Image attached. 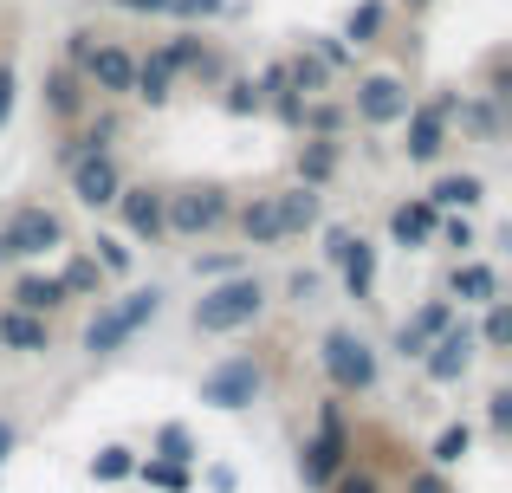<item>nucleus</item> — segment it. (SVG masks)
<instances>
[{"label":"nucleus","instance_id":"nucleus-1","mask_svg":"<svg viewBox=\"0 0 512 493\" xmlns=\"http://www.w3.org/2000/svg\"><path fill=\"white\" fill-rule=\"evenodd\" d=\"M260 312H266V286L253 273H234V279H221V286H208L195 299V331L227 338V331H247Z\"/></svg>","mask_w":512,"mask_h":493},{"label":"nucleus","instance_id":"nucleus-2","mask_svg":"<svg viewBox=\"0 0 512 493\" xmlns=\"http://www.w3.org/2000/svg\"><path fill=\"white\" fill-rule=\"evenodd\" d=\"M156 312H163V292H156V286H143V292H124V299H111V305H104V312L85 325V351H91V357H111V351H124V344L137 338V331L150 325Z\"/></svg>","mask_w":512,"mask_h":493},{"label":"nucleus","instance_id":"nucleus-3","mask_svg":"<svg viewBox=\"0 0 512 493\" xmlns=\"http://www.w3.org/2000/svg\"><path fill=\"white\" fill-rule=\"evenodd\" d=\"M260 390H266V364L260 357H227V364H214L208 377H201V403L208 409H247Z\"/></svg>","mask_w":512,"mask_h":493},{"label":"nucleus","instance_id":"nucleus-4","mask_svg":"<svg viewBox=\"0 0 512 493\" xmlns=\"http://www.w3.org/2000/svg\"><path fill=\"white\" fill-rule=\"evenodd\" d=\"M325 377L338 383L344 396L376 390V351L357 338V331H331V338H325Z\"/></svg>","mask_w":512,"mask_h":493},{"label":"nucleus","instance_id":"nucleus-5","mask_svg":"<svg viewBox=\"0 0 512 493\" xmlns=\"http://www.w3.org/2000/svg\"><path fill=\"white\" fill-rule=\"evenodd\" d=\"M59 241H65V228H59L52 208H20L0 228V260H39V253H52Z\"/></svg>","mask_w":512,"mask_h":493},{"label":"nucleus","instance_id":"nucleus-6","mask_svg":"<svg viewBox=\"0 0 512 493\" xmlns=\"http://www.w3.org/2000/svg\"><path fill=\"white\" fill-rule=\"evenodd\" d=\"M227 221V195L221 189H182V195H163V228L169 234H208Z\"/></svg>","mask_w":512,"mask_h":493},{"label":"nucleus","instance_id":"nucleus-7","mask_svg":"<svg viewBox=\"0 0 512 493\" xmlns=\"http://www.w3.org/2000/svg\"><path fill=\"white\" fill-rule=\"evenodd\" d=\"M299 468H305V481H312V487H331L344 474V416L331 403H325V416H318V435L305 442V461H299Z\"/></svg>","mask_w":512,"mask_h":493},{"label":"nucleus","instance_id":"nucleus-8","mask_svg":"<svg viewBox=\"0 0 512 493\" xmlns=\"http://www.w3.org/2000/svg\"><path fill=\"white\" fill-rule=\"evenodd\" d=\"M467 364H474V331H467V325H448V331H441V338L422 351L428 383H461Z\"/></svg>","mask_w":512,"mask_h":493},{"label":"nucleus","instance_id":"nucleus-9","mask_svg":"<svg viewBox=\"0 0 512 493\" xmlns=\"http://www.w3.org/2000/svg\"><path fill=\"white\" fill-rule=\"evenodd\" d=\"M72 195L85 208H111L117 195H124V176H117V163L104 150H91V156H78V163H72Z\"/></svg>","mask_w":512,"mask_h":493},{"label":"nucleus","instance_id":"nucleus-10","mask_svg":"<svg viewBox=\"0 0 512 493\" xmlns=\"http://www.w3.org/2000/svg\"><path fill=\"white\" fill-rule=\"evenodd\" d=\"M357 117L363 124H396V117H409V91L396 85V78H363L357 85Z\"/></svg>","mask_w":512,"mask_h":493},{"label":"nucleus","instance_id":"nucleus-11","mask_svg":"<svg viewBox=\"0 0 512 493\" xmlns=\"http://www.w3.org/2000/svg\"><path fill=\"white\" fill-rule=\"evenodd\" d=\"M448 325H454V299H428L422 312H415L409 325L396 331V351H402V357H422V351H428V344H435Z\"/></svg>","mask_w":512,"mask_h":493},{"label":"nucleus","instance_id":"nucleus-12","mask_svg":"<svg viewBox=\"0 0 512 493\" xmlns=\"http://www.w3.org/2000/svg\"><path fill=\"white\" fill-rule=\"evenodd\" d=\"M117 208H124V221H130V234H137V241H163V195L156 189H124L117 195Z\"/></svg>","mask_w":512,"mask_h":493},{"label":"nucleus","instance_id":"nucleus-13","mask_svg":"<svg viewBox=\"0 0 512 493\" xmlns=\"http://www.w3.org/2000/svg\"><path fill=\"white\" fill-rule=\"evenodd\" d=\"M85 65H91V85H98V91H130V85H137V59H130L124 46L85 52Z\"/></svg>","mask_w":512,"mask_h":493},{"label":"nucleus","instance_id":"nucleus-14","mask_svg":"<svg viewBox=\"0 0 512 493\" xmlns=\"http://www.w3.org/2000/svg\"><path fill=\"white\" fill-rule=\"evenodd\" d=\"M46 318H33V312H0V351H46Z\"/></svg>","mask_w":512,"mask_h":493},{"label":"nucleus","instance_id":"nucleus-15","mask_svg":"<svg viewBox=\"0 0 512 493\" xmlns=\"http://www.w3.org/2000/svg\"><path fill=\"white\" fill-rule=\"evenodd\" d=\"M454 299L461 305H493L500 299V273H493V266H480V260H467V266H454Z\"/></svg>","mask_w":512,"mask_h":493},{"label":"nucleus","instance_id":"nucleus-16","mask_svg":"<svg viewBox=\"0 0 512 493\" xmlns=\"http://www.w3.org/2000/svg\"><path fill=\"white\" fill-rule=\"evenodd\" d=\"M59 305H65V286H59V273H46V279H39V273H26L20 279V286H13V312H59Z\"/></svg>","mask_w":512,"mask_h":493},{"label":"nucleus","instance_id":"nucleus-17","mask_svg":"<svg viewBox=\"0 0 512 493\" xmlns=\"http://www.w3.org/2000/svg\"><path fill=\"white\" fill-rule=\"evenodd\" d=\"M338 273H344L350 299H370V286H376V247L370 241H350L344 260H338Z\"/></svg>","mask_w":512,"mask_h":493},{"label":"nucleus","instance_id":"nucleus-18","mask_svg":"<svg viewBox=\"0 0 512 493\" xmlns=\"http://www.w3.org/2000/svg\"><path fill=\"white\" fill-rule=\"evenodd\" d=\"M240 234H247L253 247L286 241V234H279V202H273V195H260V202H247V208H240Z\"/></svg>","mask_w":512,"mask_h":493},{"label":"nucleus","instance_id":"nucleus-19","mask_svg":"<svg viewBox=\"0 0 512 493\" xmlns=\"http://www.w3.org/2000/svg\"><path fill=\"white\" fill-rule=\"evenodd\" d=\"M273 202H279V234H305L318 221V189H305V182L286 189V195H273Z\"/></svg>","mask_w":512,"mask_h":493},{"label":"nucleus","instance_id":"nucleus-20","mask_svg":"<svg viewBox=\"0 0 512 493\" xmlns=\"http://www.w3.org/2000/svg\"><path fill=\"white\" fill-rule=\"evenodd\" d=\"M435 208H428V202H402L396 208V215H389V234H396V241L402 247H415V241H428V234H435Z\"/></svg>","mask_w":512,"mask_h":493},{"label":"nucleus","instance_id":"nucleus-21","mask_svg":"<svg viewBox=\"0 0 512 493\" xmlns=\"http://www.w3.org/2000/svg\"><path fill=\"white\" fill-rule=\"evenodd\" d=\"M402 150H409L415 163H428V156L441 150V111H435V104H422V111H409V143H402Z\"/></svg>","mask_w":512,"mask_h":493},{"label":"nucleus","instance_id":"nucleus-22","mask_svg":"<svg viewBox=\"0 0 512 493\" xmlns=\"http://www.w3.org/2000/svg\"><path fill=\"white\" fill-rule=\"evenodd\" d=\"M480 202V176H441L435 189H428V208H474Z\"/></svg>","mask_w":512,"mask_h":493},{"label":"nucleus","instance_id":"nucleus-23","mask_svg":"<svg viewBox=\"0 0 512 493\" xmlns=\"http://www.w3.org/2000/svg\"><path fill=\"white\" fill-rule=\"evenodd\" d=\"M467 448H474V429H467V422H448V429L435 435V448H428V461H435V468H461Z\"/></svg>","mask_w":512,"mask_h":493},{"label":"nucleus","instance_id":"nucleus-24","mask_svg":"<svg viewBox=\"0 0 512 493\" xmlns=\"http://www.w3.org/2000/svg\"><path fill=\"white\" fill-rule=\"evenodd\" d=\"M156 461H175V468H188V461H201L195 435H188L182 422H169V429H156Z\"/></svg>","mask_w":512,"mask_h":493},{"label":"nucleus","instance_id":"nucleus-25","mask_svg":"<svg viewBox=\"0 0 512 493\" xmlns=\"http://www.w3.org/2000/svg\"><path fill=\"white\" fill-rule=\"evenodd\" d=\"M130 474H137V455H130V448H98V455H91V481H130Z\"/></svg>","mask_w":512,"mask_h":493},{"label":"nucleus","instance_id":"nucleus-26","mask_svg":"<svg viewBox=\"0 0 512 493\" xmlns=\"http://www.w3.org/2000/svg\"><path fill=\"white\" fill-rule=\"evenodd\" d=\"M331 169H338V150H331V143H312V150L299 156V176H305V189H318V182H325Z\"/></svg>","mask_w":512,"mask_h":493},{"label":"nucleus","instance_id":"nucleus-27","mask_svg":"<svg viewBox=\"0 0 512 493\" xmlns=\"http://www.w3.org/2000/svg\"><path fill=\"white\" fill-rule=\"evenodd\" d=\"M130 91H137V98H150V104H163V98H169V65H163V59L137 65V85H130Z\"/></svg>","mask_w":512,"mask_h":493},{"label":"nucleus","instance_id":"nucleus-28","mask_svg":"<svg viewBox=\"0 0 512 493\" xmlns=\"http://www.w3.org/2000/svg\"><path fill=\"white\" fill-rule=\"evenodd\" d=\"M137 474L150 487H163V493H188V468H175V461H143Z\"/></svg>","mask_w":512,"mask_h":493},{"label":"nucleus","instance_id":"nucleus-29","mask_svg":"<svg viewBox=\"0 0 512 493\" xmlns=\"http://www.w3.org/2000/svg\"><path fill=\"white\" fill-rule=\"evenodd\" d=\"M46 104L59 117H78V85H72V72H52L46 78Z\"/></svg>","mask_w":512,"mask_h":493},{"label":"nucleus","instance_id":"nucleus-30","mask_svg":"<svg viewBox=\"0 0 512 493\" xmlns=\"http://www.w3.org/2000/svg\"><path fill=\"white\" fill-rule=\"evenodd\" d=\"M474 344H493V351H506V344H512V312H506L500 299H493V312H487V325H480Z\"/></svg>","mask_w":512,"mask_h":493},{"label":"nucleus","instance_id":"nucleus-31","mask_svg":"<svg viewBox=\"0 0 512 493\" xmlns=\"http://www.w3.org/2000/svg\"><path fill=\"white\" fill-rule=\"evenodd\" d=\"M98 266H91V260H72V266H65V273H59V286H65V299H72V292H98Z\"/></svg>","mask_w":512,"mask_h":493},{"label":"nucleus","instance_id":"nucleus-32","mask_svg":"<svg viewBox=\"0 0 512 493\" xmlns=\"http://www.w3.org/2000/svg\"><path fill=\"white\" fill-rule=\"evenodd\" d=\"M91 266H98V273H130V247L124 241H98V260Z\"/></svg>","mask_w":512,"mask_h":493},{"label":"nucleus","instance_id":"nucleus-33","mask_svg":"<svg viewBox=\"0 0 512 493\" xmlns=\"http://www.w3.org/2000/svg\"><path fill=\"white\" fill-rule=\"evenodd\" d=\"M376 26H383V7H376V0H363V7L350 13V39H370Z\"/></svg>","mask_w":512,"mask_h":493},{"label":"nucleus","instance_id":"nucleus-34","mask_svg":"<svg viewBox=\"0 0 512 493\" xmlns=\"http://www.w3.org/2000/svg\"><path fill=\"white\" fill-rule=\"evenodd\" d=\"M487 422H493V429H512V396H506V390L487 403Z\"/></svg>","mask_w":512,"mask_h":493},{"label":"nucleus","instance_id":"nucleus-35","mask_svg":"<svg viewBox=\"0 0 512 493\" xmlns=\"http://www.w3.org/2000/svg\"><path fill=\"white\" fill-rule=\"evenodd\" d=\"M331 493H376V481H370V474H338Z\"/></svg>","mask_w":512,"mask_h":493},{"label":"nucleus","instance_id":"nucleus-36","mask_svg":"<svg viewBox=\"0 0 512 493\" xmlns=\"http://www.w3.org/2000/svg\"><path fill=\"white\" fill-rule=\"evenodd\" d=\"M409 493H448V487H441L435 468H422V474H409Z\"/></svg>","mask_w":512,"mask_h":493},{"label":"nucleus","instance_id":"nucleus-37","mask_svg":"<svg viewBox=\"0 0 512 493\" xmlns=\"http://www.w3.org/2000/svg\"><path fill=\"white\" fill-rule=\"evenodd\" d=\"M441 234H448V247H474V228H467V221H448Z\"/></svg>","mask_w":512,"mask_h":493},{"label":"nucleus","instance_id":"nucleus-38","mask_svg":"<svg viewBox=\"0 0 512 493\" xmlns=\"http://www.w3.org/2000/svg\"><path fill=\"white\" fill-rule=\"evenodd\" d=\"M7 111H13V72L0 65V124H7Z\"/></svg>","mask_w":512,"mask_h":493},{"label":"nucleus","instance_id":"nucleus-39","mask_svg":"<svg viewBox=\"0 0 512 493\" xmlns=\"http://www.w3.org/2000/svg\"><path fill=\"white\" fill-rule=\"evenodd\" d=\"M175 7H182V13H214L221 0H175Z\"/></svg>","mask_w":512,"mask_h":493},{"label":"nucleus","instance_id":"nucleus-40","mask_svg":"<svg viewBox=\"0 0 512 493\" xmlns=\"http://www.w3.org/2000/svg\"><path fill=\"white\" fill-rule=\"evenodd\" d=\"M124 7H137V13H163V7H175V0H124Z\"/></svg>","mask_w":512,"mask_h":493},{"label":"nucleus","instance_id":"nucleus-41","mask_svg":"<svg viewBox=\"0 0 512 493\" xmlns=\"http://www.w3.org/2000/svg\"><path fill=\"white\" fill-rule=\"evenodd\" d=\"M7 455H13V422L0 416V461H7Z\"/></svg>","mask_w":512,"mask_h":493}]
</instances>
